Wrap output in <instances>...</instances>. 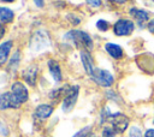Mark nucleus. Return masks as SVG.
Here are the masks:
<instances>
[{"mask_svg": "<svg viewBox=\"0 0 154 137\" xmlns=\"http://www.w3.org/2000/svg\"><path fill=\"white\" fill-rule=\"evenodd\" d=\"M108 120L112 124V127L117 133L124 132L129 126V118L122 113H114L108 117Z\"/></svg>", "mask_w": 154, "mask_h": 137, "instance_id": "20e7f679", "label": "nucleus"}, {"mask_svg": "<svg viewBox=\"0 0 154 137\" xmlns=\"http://www.w3.org/2000/svg\"><path fill=\"white\" fill-rule=\"evenodd\" d=\"M116 131H114V129L113 127H105L103 130H102V137H114L116 136Z\"/></svg>", "mask_w": 154, "mask_h": 137, "instance_id": "f3484780", "label": "nucleus"}, {"mask_svg": "<svg viewBox=\"0 0 154 137\" xmlns=\"http://www.w3.org/2000/svg\"><path fill=\"white\" fill-rule=\"evenodd\" d=\"M18 55H19V52H16V53H14V55L12 56V59L10 60V65H8L10 67L14 68V67L18 65V62H19V56H18Z\"/></svg>", "mask_w": 154, "mask_h": 137, "instance_id": "aec40b11", "label": "nucleus"}, {"mask_svg": "<svg viewBox=\"0 0 154 137\" xmlns=\"http://www.w3.org/2000/svg\"><path fill=\"white\" fill-rule=\"evenodd\" d=\"M48 68H49L51 75H52L53 78H54V81H55V82H60V81H61V72H60L59 64H58L55 60H49V61H48Z\"/></svg>", "mask_w": 154, "mask_h": 137, "instance_id": "f8f14e48", "label": "nucleus"}, {"mask_svg": "<svg viewBox=\"0 0 154 137\" xmlns=\"http://www.w3.org/2000/svg\"><path fill=\"white\" fill-rule=\"evenodd\" d=\"M7 108H16L11 93H4L2 95H0V109Z\"/></svg>", "mask_w": 154, "mask_h": 137, "instance_id": "9b49d317", "label": "nucleus"}, {"mask_svg": "<svg viewBox=\"0 0 154 137\" xmlns=\"http://www.w3.org/2000/svg\"><path fill=\"white\" fill-rule=\"evenodd\" d=\"M4 35H5V28H4V25L0 23V40L4 37Z\"/></svg>", "mask_w": 154, "mask_h": 137, "instance_id": "b1692460", "label": "nucleus"}, {"mask_svg": "<svg viewBox=\"0 0 154 137\" xmlns=\"http://www.w3.org/2000/svg\"><path fill=\"white\" fill-rule=\"evenodd\" d=\"M87 2L93 7H99L101 5V0H87Z\"/></svg>", "mask_w": 154, "mask_h": 137, "instance_id": "412c9836", "label": "nucleus"}, {"mask_svg": "<svg viewBox=\"0 0 154 137\" xmlns=\"http://www.w3.org/2000/svg\"><path fill=\"white\" fill-rule=\"evenodd\" d=\"M90 77L94 79L95 83H97L101 87H111L112 83H113V76L106 71V70H101V68H97L95 67V70L93 71V73L90 75Z\"/></svg>", "mask_w": 154, "mask_h": 137, "instance_id": "7ed1b4c3", "label": "nucleus"}, {"mask_svg": "<svg viewBox=\"0 0 154 137\" xmlns=\"http://www.w3.org/2000/svg\"><path fill=\"white\" fill-rule=\"evenodd\" d=\"M66 40L73 42L77 47H85L88 48V50L93 49V41L90 38V36L81 30H71L65 35Z\"/></svg>", "mask_w": 154, "mask_h": 137, "instance_id": "f257e3e1", "label": "nucleus"}, {"mask_svg": "<svg viewBox=\"0 0 154 137\" xmlns=\"http://www.w3.org/2000/svg\"><path fill=\"white\" fill-rule=\"evenodd\" d=\"M153 1H154V0H153Z\"/></svg>", "mask_w": 154, "mask_h": 137, "instance_id": "c85d7f7f", "label": "nucleus"}, {"mask_svg": "<svg viewBox=\"0 0 154 137\" xmlns=\"http://www.w3.org/2000/svg\"><path fill=\"white\" fill-rule=\"evenodd\" d=\"M130 14L138 22L140 25H143V23H146L149 18L148 12H146L144 10H141V8H136V7H132L130 10Z\"/></svg>", "mask_w": 154, "mask_h": 137, "instance_id": "1a4fd4ad", "label": "nucleus"}, {"mask_svg": "<svg viewBox=\"0 0 154 137\" xmlns=\"http://www.w3.org/2000/svg\"><path fill=\"white\" fill-rule=\"evenodd\" d=\"M37 73H38L37 67H36L35 65H31V66H29V67L23 72V78L25 79V82H26L29 85H35Z\"/></svg>", "mask_w": 154, "mask_h": 137, "instance_id": "6e6552de", "label": "nucleus"}, {"mask_svg": "<svg viewBox=\"0 0 154 137\" xmlns=\"http://www.w3.org/2000/svg\"><path fill=\"white\" fill-rule=\"evenodd\" d=\"M148 29H149V31H150V32H153V34H154V19L149 22V24H148Z\"/></svg>", "mask_w": 154, "mask_h": 137, "instance_id": "5701e85b", "label": "nucleus"}, {"mask_svg": "<svg viewBox=\"0 0 154 137\" xmlns=\"http://www.w3.org/2000/svg\"><path fill=\"white\" fill-rule=\"evenodd\" d=\"M34 2L36 4V6H38V7H42V6H43V2H45V0H34Z\"/></svg>", "mask_w": 154, "mask_h": 137, "instance_id": "393cba45", "label": "nucleus"}, {"mask_svg": "<svg viewBox=\"0 0 154 137\" xmlns=\"http://www.w3.org/2000/svg\"><path fill=\"white\" fill-rule=\"evenodd\" d=\"M13 19V12L7 7H0V22H11Z\"/></svg>", "mask_w": 154, "mask_h": 137, "instance_id": "2eb2a0df", "label": "nucleus"}, {"mask_svg": "<svg viewBox=\"0 0 154 137\" xmlns=\"http://www.w3.org/2000/svg\"><path fill=\"white\" fill-rule=\"evenodd\" d=\"M129 137H142L141 129L137 126H131L129 131Z\"/></svg>", "mask_w": 154, "mask_h": 137, "instance_id": "dca6fc26", "label": "nucleus"}, {"mask_svg": "<svg viewBox=\"0 0 154 137\" xmlns=\"http://www.w3.org/2000/svg\"><path fill=\"white\" fill-rule=\"evenodd\" d=\"M78 90H79L78 85L70 87L67 94L65 95L64 102H63V111L64 112H70L73 108V106L77 101V97H78Z\"/></svg>", "mask_w": 154, "mask_h": 137, "instance_id": "39448f33", "label": "nucleus"}, {"mask_svg": "<svg viewBox=\"0 0 154 137\" xmlns=\"http://www.w3.org/2000/svg\"><path fill=\"white\" fill-rule=\"evenodd\" d=\"M89 131H90V126L83 127V129H82V130H79L77 133H75V136H73V137H88Z\"/></svg>", "mask_w": 154, "mask_h": 137, "instance_id": "6ab92c4d", "label": "nucleus"}, {"mask_svg": "<svg viewBox=\"0 0 154 137\" xmlns=\"http://www.w3.org/2000/svg\"><path fill=\"white\" fill-rule=\"evenodd\" d=\"M11 94H12V99L14 102V107L18 108L22 103H24L28 100V89L19 82H16L12 84L11 88Z\"/></svg>", "mask_w": 154, "mask_h": 137, "instance_id": "f03ea898", "label": "nucleus"}, {"mask_svg": "<svg viewBox=\"0 0 154 137\" xmlns=\"http://www.w3.org/2000/svg\"><path fill=\"white\" fill-rule=\"evenodd\" d=\"M106 50L108 52V54L114 58V59H120L123 56V50L122 48L118 46V44H114V43H106L105 46Z\"/></svg>", "mask_w": 154, "mask_h": 137, "instance_id": "ddd939ff", "label": "nucleus"}, {"mask_svg": "<svg viewBox=\"0 0 154 137\" xmlns=\"http://www.w3.org/2000/svg\"><path fill=\"white\" fill-rule=\"evenodd\" d=\"M88 137H93V136H88Z\"/></svg>", "mask_w": 154, "mask_h": 137, "instance_id": "cd10ccee", "label": "nucleus"}, {"mask_svg": "<svg viewBox=\"0 0 154 137\" xmlns=\"http://www.w3.org/2000/svg\"><path fill=\"white\" fill-rule=\"evenodd\" d=\"M11 47H12V42L11 41H7V42H4L2 44H0V65H2L7 60V56H8L10 50H11Z\"/></svg>", "mask_w": 154, "mask_h": 137, "instance_id": "4468645a", "label": "nucleus"}, {"mask_svg": "<svg viewBox=\"0 0 154 137\" xmlns=\"http://www.w3.org/2000/svg\"><path fill=\"white\" fill-rule=\"evenodd\" d=\"M134 23L131 20L128 19H119L113 28V31L116 35L118 36H125V35H130L134 31Z\"/></svg>", "mask_w": 154, "mask_h": 137, "instance_id": "423d86ee", "label": "nucleus"}, {"mask_svg": "<svg viewBox=\"0 0 154 137\" xmlns=\"http://www.w3.org/2000/svg\"><path fill=\"white\" fill-rule=\"evenodd\" d=\"M144 137H154V129H148L144 133Z\"/></svg>", "mask_w": 154, "mask_h": 137, "instance_id": "4be33fe9", "label": "nucleus"}, {"mask_svg": "<svg viewBox=\"0 0 154 137\" xmlns=\"http://www.w3.org/2000/svg\"><path fill=\"white\" fill-rule=\"evenodd\" d=\"M1 1H5V2H12V1H14V0H1Z\"/></svg>", "mask_w": 154, "mask_h": 137, "instance_id": "bb28decb", "label": "nucleus"}, {"mask_svg": "<svg viewBox=\"0 0 154 137\" xmlns=\"http://www.w3.org/2000/svg\"><path fill=\"white\" fill-rule=\"evenodd\" d=\"M81 59H82L85 72L90 76L93 73V71L95 70V66H94V61H93V58H91L89 50H82L81 52Z\"/></svg>", "mask_w": 154, "mask_h": 137, "instance_id": "0eeeda50", "label": "nucleus"}, {"mask_svg": "<svg viewBox=\"0 0 154 137\" xmlns=\"http://www.w3.org/2000/svg\"><path fill=\"white\" fill-rule=\"evenodd\" d=\"M109 1H112V2H117V4H124V2H126L128 0H109Z\"/></svg>", "mask_w": 154, "mask_h": 137, "instance_id": "a878e982", "label": "nucleus"}, {"mask_svg": "<svg viewBox=\"0 0 154 137\" xmlns=\"http://www.w3.org/2000/svg\"><path fill=\"white\" fill-rule=\"evenodd\" d=\"M96 26H97V29L99 30H101V31H107L108 30V23L106 22V20H103V19H100V20H97V23H96Z\"/></svg>", "mask_w": 154, "mask_h": 137, "instance_id": "a211bd4d", "label": "nucleus"}, {"mask_svg": "<svg viewBox=\"0 0 154 137\" xmlns=\"http://www.w3.org/2000/svg\"><path fill=\"white\" fill-rule=\"evenodd\" d=\"M53 112V107L49 105H40L35 109V115L38 119H46L48 118Z\"/></svg>", "mask_w": 154, "mask_h": 137, "instance_id": "9d476101", "label": "nucleus"}]
</instances>
